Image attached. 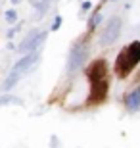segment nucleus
I'll use <instances>...</instances> for the list:
<instances>
[{"mask_svg": "<svg viewBox=\"0 0 140 148\" xmlns=\"http://www.w3.org/2000/svg\"><path fill=\"white\" fill-rule=\"evenodd\" d=\"M38 62V54L37 52H31V54H25L21 58V60L16 62V66H14V69H12V75H16L21 79L23 75H27L29 71H31V67L35 66Z\"/></svg>", "mask_w": 140, "mask_h": 148, "instance_id": "6", "label": "nucleus"}, {"mask_svg": "<svg viewBox=\"0 0 140 148\" xmlns=\"http://www.w3.org/2000/svg\"><path fill=\"white\" fill-rule=\"evenodd\" d=\"M100 21H102V14H100V12H96V14H94V16L90 17V21H88V27H90V29H94V27H96V25H98Z\"/></svg>", "mask_w": 140, "mask_h": 148, "instance_id": "8", "label": "nucleus"}, {"mask_svg": "<svg viewBox=\"0 0 140 148\" xmlns=\"http://www.w3.org/2000/svg\"><path fill=\"white\" fill-rule=\"evenodd\" d=\"M86 58H88V46H86V42H75L73 44V48H71L69 52V60H67V69H69V73L77 71V69H81L83 66H85Z\"/></svg>", "mask_w": 140, "mask_h": 148, "instance_id": "3", "label": "nucleus"}, {"mask_svg": "<svg viewBox=\"0 0 140 148\" xmlns=\"http://www.w3.org/2000/svg\"><path fill=\"white\" fill-rule=\"evenodd\" d=\"M121 27H123V21H121V17L113 16L111 19L106 23V27H104L102 35H100V44H102V46H109V44H113V42H115V40L119 38Z\"/></svg>", "mask_w": 140, "mask_h": 148, "instance_id": "4", "label": "nucleus"}, {"mask_svg": "<svg viewBox=\"0 0 140 148\" xmlns=\"http://www.w3.org/2000/svg\"><path fill=\"white\" fill-rule=\"evenodd\" d=\"M59 25H61V17H56V19H54V25H52V31H56V29H58L59 27Z\"/></svg>", "mask_w": 140, "mask_h": 148, "instance_id": "10", "label": "nucleus"}, {"mask_svg": "<svg viewBox=\"0 0 140 148\" xmlns=\"http://www.w3.org/2000/svg\"><path fill=\"white\" fill-rule=\"evenodd\" d=\"M88 77L92 83V92L90 98L92 102H102L108 94V79H106V62L96 60L92 62V66L88 67Z\"/></svg>", "mask_w": 140, "mask_h": 148, "instance_id": "1", "label": "nucleus"}, {"mask_svg": "<svg viewBox=\"0 0 140 148\" xmlns=\"http://www.w3.org/2000/svg\"><path fill=\"white\" fill-rule=\"evenodd\" d=\"M44 38H46V31H31L27 35V38H23V42L17 46V50L19 52H27V54L37 52V48L44 42Z\"/></svg>", "mask_w": 140, "mask_h": 148, "instance_id": "5", "label": "nucleus"}, {"mask_svg": "<svg viewBox=\"0 0 140 148\" xmlns=\"http://www.w3.org/2000/svg\"><path fill=\"white\" fill-rule=\"evenodd\" d=\"M123 104L129 112H140V85L135 87L127 96L123 98Z\"/></svg>", "mask_w": 140, "mask_h": 148, "instance_id": "7", "label": "nucleus"}, {"mask_svg": "<svg viewBox=\"0 0 140 148\" xmlns=\"http://www.w3.org/2000/svg\"><path fill=\"white\" fill-rule=\"evenodd\" d=\"M4 17H6V21L8 23H16L17 21V14H16V10H8L4 14Z\"/></svg>", "mask_w": 140, "mask_h": 148, "instance_id": "9", "label": "nucleus"}, {"mask_svg": "<svg viewBox=\"0 0 140 148\" xmlns=\"http://www.w3.org/2000/svg\"><path fill=\"white\" fill-rule=\"evenodd\" d=\"M140 62V40H132L129 46H125L117 56V62H115V69H117L119 77H127L135 66H138Z\"/></svg>", "mask_w": 140, "mask_h": 148, "instance_id": "2", "label": "nucleus"}, {"mask_svg": "<svg viewBox=\"0 0 140 148\" xmlns=\"http://www.w3.org/2000/svg\"><path fill=\"white\" fill-rule=\"evenodd\" d=\"M90 10V2H83V12H88Z\"/></svg>", "mask_w": 140, "mask_h": 148, "instance_id": "11", "label": "nucleus"}, {"mask_svg": "<svg viewBox=\"0 0 140 148\" xmlns=\"http://www.w3.org/2000/svg\"><path fill=\"white\" fill-rule=\"evenodd\" d=\"M12 2H14V4H17V2H19V0H12Z\"/></svg>", "mask_w": 140, "mask_h": 148, "instance_id": "12", "label": "nucleus"}]
</instances>
